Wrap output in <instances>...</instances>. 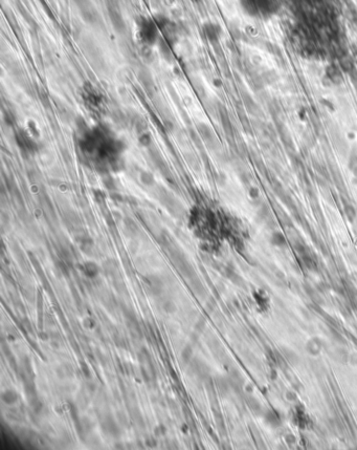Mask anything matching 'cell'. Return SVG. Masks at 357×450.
I'll return each instance as SVG.
<instances>
[{
  "label": "cell",
  "instance_id": "obj_7",
  "mask_svg": "<svg viewBox=\"0 0 357 450\" xmlns=\"http://www.w3.org/2000/svg\"><path fill=\"white\" fill-rule=\"evenodd\" d=\"M85 273L89 277H94L97 274V267L94 263H86L85 264Z\"/></svg>",
  "mask_w": 357,
  "mask_h": 450
},
{
  "label": "cell",
  "instance_id": "obj_2",
  "mask_svg": "<svg viewBox=\"0 0 357 450\" xmlns=\"http://www.w3.org/2000/svg\"><path fill=\"white\" fill-rule=\"evenodd\" d=\"M240 3L251 16L269 15L277 10V0H240Z\"/></svg>",
  "mask_w": 357,
  "mask_h": 450
},
{
  "label": "cell",
  "instance_id": "obj_5",
  "mask_svg": "<svg viewBox=\"0 0 357 450\" xmlns=\"http://www.w3.org/2000/svg\"><path fill=\"white\" fill-rule=\"evenodd\" d=\"M327 75L330 78L331 81H333L334 83H338L342 80V75H340L339 70L335 66H331L327 70Z\"/></svg>",
  "mask_w": 357,
  "mask_h": 450
},
{
  "label": "cell",
  "instance_id": "obj_8",
  "mask_svg": "<svg viewBox=\"0 0 357 450\" xmlns=\"http://www.w3.org/2000/svg\"><path fill=\"white\" fill-rule=\"evenodd\" d=\"M345 213L347 215V218L350 220L351 222L356 218V211L353 206L351 205H346L345 206Z\"/></svg>",
  "mask_w": 357,
  "mask_h": 450
},
{
  "label": "cell",
  "instance_id": "obj_4",
  "mask_svg": "<svg viewBox=\"0 0 357 450\" xmlns=\"http://www.w3.org/2000/svg\"><path fill=\"white\" fill-rule=\"evenodd\" d=\"M102 426H103V430L105 432H107L108 435H111V436H117L118 435V431H119V427H118V425L116 424V422L113 421V420H109V419H106V420H104V422L102 423Z\"/></svg>",
  "mask_w": 357,
  "mask_h": 450
},
{
  "label": "cell",
  "instance_id": "obj_6",
  "mask_svg": "<svg viewBox=\"0 0 357 450\" xmlns=\"http://www.w3.org/2000/svg\"><path fill=\"white\" fill-rule=\"evenodd\" d=\"M271 240H272V244L278 247H283L286 244V239L281 234V233H274V234L272 235Z\"/></svg>",
  "mask_w": 357,
  "mask_h": 450
},
{
  "label": "cell",
  "instance_id": "obj_3",
  "mask_svg": "<svg viewBox=\"0 0 357 450\" xmlns=\"http://www.w3.org/2000/svg\"><path fill=\"white\" fill-rule=\"evenodd\" d=\"M1 399L2 401L4 402L5 404L7 405H14L16 404L18 402L19 400V395H18V392L14 390V389H5L2 393H1Z\"/></svg>",
  "mask_w": 357,
  "mask_h": 450
},
{
  "label": "cell",
  "instance_id": "obj_1",
  "mask_svg": "<svg viewBox=\"0 0 357 450\" xmlns=\"http://www.w3.org/2000/svg\"><path fill=\"white\" fill-rule=\"evenodd\" d=\"M160 33L159 23L150 17H142L137 21V34L141 42L146 45L155 44Z\"/></svg>",
  "mask_w": 357,
  "mask_h": 450
}]
</instances>
